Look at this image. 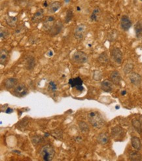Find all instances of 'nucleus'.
Instances as JSON below:
<instances>
[{
	"label": "nucleus",
	"instance_id": "36",
	"mask_svg": "<svg viewBox=\"0 0 142 161\" xmlns=\"http://www.w3.org/2000/svg\"><path fill=\"white\" fill-rule=\"evenodd\" d=\"M9 33L7 32V30H1V39H5V38L7 37V36H8Z\"/></svg>",
	"mask_w": 142,
	"mask_h": 161
},
{
	"label": "nucleus",
	"instance_id": "31",
	"mask_svg": "<svg viewBox=\"0 0 142 161\" xmlns=\"http://www.w3.org/2000/svg\"><path fill=\"white\" fill-rule=\"evenodd\" d=\"M28 121H26V119H24L23 120H22V121H20V122H18L17 127H18V129L23 130L28 126Z\"/></svg>",
	"mask_w": 142,
	"mask_h": 161
},
{
	"label": "nucleus",
	"instance_id": "40",
	"mask_svg": "<svg viewBox=\"0 0 142 161\" xmlns=\"http://www.w3.org/2000/svg\"><path fill=\"white\" fill-rule=\"evenodd\" d=\"M65 1H66V2H69V0H65Z\"/></svg>",
	"mask_w": 142,
	"mask_h": 161
},
{
	"label": "nucleus",
	"instance_id": "1",
	"mask_svg": "<svg viewBox=\"0 0 142 161\" xmlns=\"http://www.w3.org/2000/svg\"><path fill=\"white\" fill-rule=\"evenodd\" d=\"M88 120L91 125L96 128H101L105 124L102 115L98 111H91L88 114Z\"/></svg>",
	"mask_w": 142,
	"mask_h": 161
},
{
	"label": "nucleus",
	"instance_id": "39",
	"mask_svg": "<svg viewBox=\"0 0 142 161\" xmlns=\"http://www.w3.org/2000/svg\"><path fill=\"white\" fill-rule=\"evenodd\" d=\"M139 120L140 121V122H141V124H142V115H140L139 117Z\"/></svg>",
	"mask_w": 142,
	"mask_h": 161
},
{
	"label": "nucleus",
	"instance_id": "27",
	"mask_svg": "<svg viewBox=\"0 0 142 161\" xmlns=\"http://www.w3.org/2000/svg\"><path fill=\"white\" fill-rule=\"evenodd\" d=\"M100 13V9L98 7H96V9H94L92 11V14H91L90 16V19L92 21H98V18H99V15Z\"/></svg>",
	"mask_w": 142,
	"mask_h": 161
},
{
	"label": "nucleus",
	"instance_id": "5",
	"mask_svg": "<svg viewBox=\"0 0 142 161\" xmlns=\"http://www.w3.org/2000/svg\"><path fill=\"white\" fill-rule=\"evenodd\" d=\"M86 32V26L84 24L77 25L74 30V36L77 39L81 41L83 39Z\"/></svg>",
	"mask_w": 142,
	"mask_h": 161
},
{
	"label": "nucleus",
	"instance_id": "15",
	"mask_svg": "<svg viewBox=\"0 0 142 161\" xmlns=\"http://www.w3.org/2000/svg\"><path fill=\"white\" fill-rule=\"evenodd\" d=\"M35 66V59L33 56H30L26 59L25 67L28 70H32Z\"/></svg>",
	"mask_w": 142,
	"mask_h": 161
},
{
	"label": "nucleus",
	"instance_id": "24",
	"mask_svg": "<svg viewBox=\"0 0 142 161\" xmlns=\"http://www.w3.org/2000/svg\"><path fill=\"white\" fill-rule=\"evenodd\" d=\"M18 18L16 16H7L6 18V22L10 27L14 28L17 24Z\"/></svg>",
	"mask_w": 142,
	"mask_h": 161
},
{
	"label": "nucleus",
	"instance_id": "37",
	"mask_svg": "<svg viewBox=\"0 0 142 161\" xmlns=\"http://www.w3.org/2000/svg\"><path fill=\"white\" fill-rule=\"evenodd\" d=\"M5 112L7 113H13V109H12V108H10V107H8L7 109V110L5 111Z\"/></svg>",
	"mask_w": 142,
	"mask_h": 161
},
{
	"label": "nucleus",
	"instance_id": "2",
	"mask_svg": "<svg viewBox=\"0 0 142 161\" xmlns=\"http://www.w3.org/2000/svg\"><path fill=\"white\" fill-rule=\"evenodd\" d=\"M40 155L45 161H50L53 159L55 155L54 147L50 144H47L42 147L40 150Z\"/></svg>",
	"mask_w": 142,
	"mask_h": 161
},
{
	"label": "nucleus",
	"instance_id": "19",
	"mask_svg": "<svg viewBox=\"0 0 142 161\" xmlns=\"http://www.w3.org/2000/svg\"><path fill=\"white\" fill-rule=\"evenodd\" d=\"M131 143L132 146L133 147L134 149L137 151H139L141 149V140L138 137L133 136L131 138Z\"/></svg>",
	"mask_w": 142,
	"mask_h": 161
},
{
	"label": "nucleus",
	"instance_id": "11",
	"mask_svg": "<svg viewBox=\"0 0 142 161\" xmlns=\"http://www.w3.org/2000/svg\"><path fill=\"white\" fill-rule=\"evenodd\" d=\"M129 79L132 84L134 86H139L141 82V76L136 72H132L130 74Z\"/></svg>",
	"mask_w": 142,
	"mask_h": 161
},
{
	"label": "nucleus",
	"instance_id": "26",
	"mask_svg": "<svg viewBox=\"0 0 142 161\" xmlns=\"http://www.w3.org/2000/svg\"><path fill=\"white\" fill-rule=\"evenodd\" d=\"M54 18L52 16H49L47 17L44 22V26L45 28H49V30L52 27V26L54 25Z\"/></svg>",
	"mask_w": 142,
	"mask_h": 161
},
{
	"label": "nucleus",
	"instance_id": "29",
	"mask_svg": "<svg viewBox=\"0 0 142 161\" xmlns=\"http://www.w3.org/2000/svg\"><path fill=\"white\" fill-rule=\"evenodd\" d=\"M134 64L132 62H127V63L124 65L123 71L124 72V73L128 74L130 73H131L132 69H134Z\"/></svg>",
	"mask_w": 142,
	"mask_h": 161
},
{
	"label": "nucleus",
	"instance_id": "41",
	"mask_svg": "<svg viewBox=\"0 0 142 161\" xmlns=\"http://www.w3.org/2000/svg\"><path fill=\"white\" fill-rule=\"evenodd\" d=\"M119 106H117V107H116V109H119Z\"/></svg>",
	"mask_w": 142,
	"mask_h": 161
},
{
	"label": "nucleus",
	"instance_id": "28",
	"mask_svg": "<svg viewBox=\"0 0 142 161\" xmlns=\"http://www.w3.org/2000/svg\"><path fill=\"white\" fill-rule=\"evenodd\" d=\"M79 128H80L81 131L83 133L88 132L89 130H90L88 124H86L85 122H83V121L79 122Z\"/></svg>",
	"mask_w": 142,
	"mask_h": 161
},
{
	"label": "nucleus",
	"instance_id": "14",
	"mask_svg": "<svg viewBox=\"0 0 142 161\" xmlns=\"http://www.w3.org/2000/svg\"><path fill=\"white\" fill-rule=\"evenodd\" d=\"M97 141L101 145H105V144H107L109 141V135H108V134L105 132L101 133L98 136Z\"/></svg>",
	"mask_w": 142,
	"mask_h": 161
},
{
	"label": "nucleus",
	"instance_id": "6",
	"mask_svg": "<svg viewBox=\"0 0 142 161\" xmlns=\"http://www.w3.org/2000/svg\"><path fill=\"white\" fill-rule=\"evenodd\" d=\"M111 56L112 59L116 62L117 64H121L122 62V52L121 50L118 47L113 48L111 51Z\"/></svg>",
	"mask_w": 142,
	"mask_h": 161
},
{
	"label": "nucleus",
	"instance_id": "22",
	"mask_svg": "<svg viewBox=\"0 0 142 161\" xmlns=\"http://www.w3.org/2000/svg\"><path fill=\"white\" fill-rule=\"evenodd\" d=\"M142 156L138 151H131L129 154V160L132 161H139L141 160Z\"/></svg>",
	"mask_w": 142,
	"mask_h": 161
},
{
	"label": "nucleus",
	"instance_id": "16",
	"mask_svg": "<svg viewBox=\"0 0 142 161\" xmlns=\"http://www.w3.org/2000/svg\"><path fill=\"white\" fill-rule=\"evenodd\" d=\"M9 60V53L6 49H1L0 52V62L1 65H6Z\"/></svg>",
	"mask_w": 142,
	"mask_h": 161
},
{
	"label": "nucleus",
	"instance_id": "35",
	"mask_svg": "<svg viewBox=\"0 0 142 161\" xmlns=\"http://www.w3.org/2000/svg\"><path fill=\"white\" fill-rule=\"evenodd\" d=\"M49 85L50 90H51L52 91H55L56 90V88H57L56 84L55 83L54 81H50L49 84Z\"/></svg>",
	"mask_w": 142,
	"mask_h": 161
},
{
	"label": "nucleus",
	"instance_id": "18",
	"mask_svg": "<svg viewBox=\"0 0 142 161\" xmlns=\"http://www.w3.org/2000/svg\"><path fill=\"white\" fill-rule=\"evenodd\" d=\"M43 16H44V11L43 9H39L36 13L33 14L32 16V21L33 23H37L42 20Z\"/></svg>",
	"mask_w": 142,
	"mask_h": 161
},
{
	"label": "nucleus",
	"instance_id": "38",
	"mask_svg": "<svg viewBox=\"0 0 142 161\" xmlns=\"http://www.w3.org/2000/svg\"><path fill=\"white\" fill-rule=\"evenodd\" d=\"M126 94V90H123V91H122L121 92V95H122V96H124V95H125Z\"/></svg>",
	"mask_w": 142,
	"mask_h": 161
},
{
	"label": "nucleus",
	"instance_id": "30",
	"mask_svg": "<svg viewBox=\"0 0 142 161\" xmlns=\"http://www.w3.org/2000/svg\"><path fill=\"white\" fill-rule=\"evenodd\" d=\"M32 141L33 145H38V144L43 142V139L41 136H33L32 138Z\"/></svg>",
	"mask_w": 142,
	"mask_h": 161
},
{
	"label": "nucleus",
	"instance_id": "4",
	"mask_svg": "<svg viewBox=\"0 0 142 161\" xmlns=\"http://www.w3.org/2000/svg\"><path fill=\"white\" fill-rule=\"evenodd\" d=\"M87 54L82 51H76L72 56V60L77 64H83L88 61Z\"/></svg>",
	"mask_w": 142,
	"mask_h": 161
},
{
	"label": "nucleus",
	"instance_id": "7",
	"mask_svg": "<svg viewBox=\"0 0 142 161\" xmlns=\"http://www.w3.org/2000/svg\"><path fill=\"white\" fill-rule=\"evenodd\" d=\"M69 84L72 88H76L77 90L81 91V92L84 90V87L83 86V81L79 77L69 79Z\"/></svg>",
	"mask_w": 142,
	"mask_h": 161
},
{
	"label": "nucleus",
	"instance_id": "8",
	"mask_svg": "<svg viewBox=\"0 0 142 161\" xmlns=\"http://www.w3.org/2000/svg\"><path fill=\"white\" fill-rule=\"evenodd\" d=\"M132 21L128 16L123 15L121 19V26L124 31H128L132 26Z\"/></svg>",
	"mask_w": 142,
	"mask_h": 161
},
{
	"label": "nucleus",
	"instance_id": "3",
	"mask_svg": "<svg viewBox=\"0 0 142 161\" xmlns=\"http://www.w3.org/2000/svg\"><path fill=\"white\" fill-rule=\"evenodd\" d=\"M126 130L119 126H116L112 128L111 132V135L112 138L116 141H121L123 140L125 136H126Z\"/></svg>",
	"mask_w": 142,
	"mask_h": 161
},
{
	"label": "nucleus",
	"instance_id": "32",
	"mask_svg": "<svg viewBox=\"0 0 142 161\" xmlns=\"http://www.w3.org/2000/svg\"><path fill=\"white\" fill-rule=\"evenodd\" d=\"M73 11L71 10H68L67 11L66 15V23H69L70 22L72 18H73Z\"/></svg>",
	"mask_w": 142,
	"mask_h": 161
},
{
	"label": "nucleus",
	"instance_id": "12",
	"mask_svg": "<svg viewBox=\"0 0 142 161\" xmlns=\"http://www.w3.org/2000/svg\"><path fill=\"white\" fill-rule=\"evenodd\" d=\"M110 79L113 83L115 85H119L121 81V75L120 73L117 70L113 71L110 74Z\"/></svg>",
	"mask_w": 142,
	"mask_h": 161
},
{
	"label": "nucleus",
	"instance_id": "20",
	"mask_svg": "<svg viewBox=\"0 0 142 161\" xmlns=\"http://www.w3.org/2000/svg\"><path fill=\"white\" fill-rule=\"evenodd\" d=\"M132 124L134 128L138 134H141L142 133V124L139 119H133L132 120Z\"/></svg>",
	"mask_w": 142,
	"mask_h": 161
},
{
	"label": "nucleus",
	"instance_id": "9",
	"mask_svg": "<svg viewBox=\"0 0 142 161\" xmlns=\"http://www.w3.org/2000/svg\"><path fill=\"white\" fill-rule=\"evenodd\" d=\"M14 92L18 96H23L28 93V88L23 84H19L16 85L14 89Z\"/></svg>",
	"mask_w": 142,
	"mask_h": 161
},
{
	"label": "nucleus",
	"instance_id": "10",
	"mask_svg": "<svg viewBox=\"0 0 142 161\" xmlns=\"http://www.w3.org/2000/svg\"><path fill=\"white\" fill-rule=\"evenodd\" d=\"M101 88L105 92H111L113 88V83L111 81L105 79L101 83Z\"/></svg>",
	"mask_w": 142,
	"mask_h": 161
},
{
	"label": "nucleus",
	"instance_id": "34",
	"mask_svg": "<svg viewBox=\"0 0 142 161\" xmlns=\"http://www.w3.org/2000/svg\"><path fill=\"white\" fill-rule=\"evenodd\" d=\"M60 130L58 131L57 130H54L53 132H52V136H53L54 138H56L57 139H58L59 138H61V137L62 136V132Z\"/></svg>",
	"mask_w": 142,
	"mask_h": 161
},
{
	"label": "nucleus",
	"instance_id": "13",
	"mask_svg": "<svg viewBox=\"0 0 142 161\" xmlns=\"http://www.w3.org/2000/svg\"><path fill=\"white\" fill-rule=\"evenodd\" d=\"M62 26H63V25L60 22H57L56 23H54V25L52 26V27L50 29V34L52 35H57L58 33H59L61 32Z\"/></svg>",
	"mask_w": 142,
	"mask_h": 161
},
{
	"label": "nucleus",
	"instance_id": "33",
	"mask_svg": "<svg viewBox=\"0 0 142 161\" xmlns=\"http://www.w3.org/2000/svg\"><path fill=\"white\" fill-rule=\"evenodd\" d=\"M102 73H101L100 71H94V73L93 78L96 81L101 80V79H102Z\"/></svg>",
	"mask_w": 142,
	"mask_h": 161
},
{
	"label": "nucleus",
	"instance_id": "23",
	"mask_svg": "<svg viewBox=\"0 0 142 161\" xmlns=\"http://www.w3.org/2000/svg\"><path fill=\"white\" fill-rule=\"evenodd\" d=\"M98 60L102 65L107 64L108 62H109V57H108L107 54L105 52H102V53L100 54L99 56H98Z\"/></svg>",
	"mask_w": 142,
	"mask_h": 161
},
{
	"label": "nucleus",
	"instance_id": "21",
	"mask_svg": "<svg viewBox=\"0 0 142 161\" xmlns=\"http://www.w3.org/2000/svg\"><path fill=\"white\" fill-rule=\"evenodd\" d=\"M61 6H62V4L59 1L52 2L51 4L49 5V10H48L49 11V13L51 14L56 13V12L60 8Z\"/></svg>",
	"mask_w": 142,
	"mask_h": 161
},
{
	"label": "nucleus",
	"instance_id": "17",
	"mask_svg": "<svg viewBox=\"0 0 142 161\" xmlns=\"http://www.w3.org/2000/svg\"><path fill=\"white\" fill-rule=\"evenodd\" d=\"M18 83L17 79L16 78H9L7 79L4 82V86L7 89H10V88H13L14 86L16 85V84Z\"/></svg>",
	"mask_w": 142,
	"mask_h": 161
},
{
	"label": "nucleus",
	"instance_id": "25",
	"mask_svg": "<svg viewBox=\"0 0 142 161\" xmlns=\"http://www.w3.org/2000/svg\"><path fill=\"white\" fill-rule=\"evenodd\" d=\"M134 30H135L136 37L138 38H141L142 37V23L140 21L136 22L134 26Z\"/></svg>",
	"mask_w": 142,
	"mask_h": 161
}]
</instances>
